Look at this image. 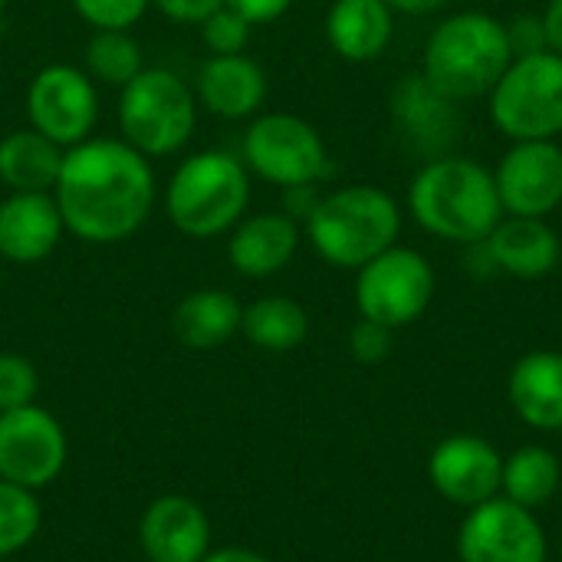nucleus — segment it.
<instances>
[{
  "mask_svg": "<svg viewBox=\"0 0 562 562\" xmlns=\"http://www.w3.org/2000/svg\"><path fill=\"white\" fill-rule=\"evenodd\" d=\"M63 224L86 244H122L155 211L158 184L151 158L125 138H86L63 155L53 188Z\"/></svg>",
  "mask_w": 562,
  "mask_h": 562,
  "instance_id": "obj_1",
  "label": "nucleus"
},
{
  "mask_svg": "<svg viewBox=\"0 0 562 562\" xmlns=\"http://www.w3.org/2000/svg\"><path fill=\"white\" fill-rule=\"evenodd\" d=\"M408 201L425 231L458 244H484L504 214L494 175L471 158H441L422 168Z\"/></svg>",
  "mask_w": 562,
  "mask_h": 562,
  "instance_id": "obj_2",
  "label": "nucleus"
},
{
  "mask_svg": "<svg viewBox=\"0 0 562 562\" xmlns=\"http://www.w3.org/2000/svg\"><path fill=\"white\" fill-rule=\"evenodd\" d=\"M250 204L247 165L231 151H198L184 158L165 184V214L191 240L231 234Z\"/></svg>",
  "mask_w": 562,
  "mask_h": 562,
  "instance_id": "obj_3",
  "label": "nucleus"
},
{
  "mask_svg": "<svg viewBox=\"0 0 562 562\" xmlns=\"http://www.w3.org/2000/svg\"><path fill=\"white\" fill-rule=\"evenodd\" d=\"M514 63L510 33L487 13H458L445 20L425 49V82L445 99H474L491 92Z\"/></svg>",
  "mask_w": 562,
  "mask_h": 562,
  "instance_id": "obj_4",
  "label": "nucleus"
},
{
  "mask_svg": "<svg viewBox=\"0 0 562 562\" xmlns=\"http://www.w3.org/2000/svg\"><path fill=\"white\" fill-rule=\"evenodd\" d=\"M402 227L398 204L372 184H352L319 198L306 217V237L316 254L342 270H359L395 247Z\"/></svg>",
  "mask_w": 562,
  "mask_h": 562,
  "instance_id": "obj_5",
  "label": "nucleus"
},
{
  "mask_svg": "<svg viewBox=\"0 0 562 562\" xmlns=\"http://www.w3.org/2000/svg\"><path fill=\"white\" fill-rule=\"evenodd\" d=\"M198 125V95L171 69H142L119 89V132L145 158L181 151Z\"/></svg>",
  "mask_w": 562,
  "mask_h": 562,
  "instance_id": "obj_6",
  "label": "nucleus"
},
{
  "mask_svg": "<svg viewBox=\"0 0 562 562\" xmlns=\"http://www.w3.org/2000/svg\"><path fill=\"white\" fill-rule=\"evenodd\" d=\"M491 112L504 135L517 142H547L562 132V56H517L491 89Z\"/></svg>",
  "mask_w": 562,
  "mask_h": 562,
  "instance_id": "obj_7",
  "label": "nucleus"
},
{
  "mask_svg": "<svg viewBox=\"0 0 562 562\" xmlns=\"http://www.w3.org/2000/svg\"><path fill=\"white\" fill-rule=\"evenodd\" d=\"M244 165L277 188L313 184L329 175L319 132L300 115L267 112L244 132Z\"/></svg>",
  "mask_w": 562,
  "mask_h": 562,
  "instance_id": "obj_8",
  "label": "nucleus"
},
{
  "mask_svg": "<svg viewBox=\"0 0 562 562\" xmlns=\"http://www.w3.org/2000/svg\"><path fill=\"white\" fill-rule=\"evenodd\" d=\"M435 296V270L418 250L389 247L359 267L356 306L362 319H372L385 329L415 323Z\"/></svg>",
  "mask_w": 562,
  "mask_h": 562,
  "instance_id": "obj_9",
  "label": "nucleus"
},
{
  "mask_svg": "<svg viewBox=\"0 0 562 562\" xmlns=\"http://www.w3.org/2000/svg\"><path fill=\"white\" fill-rule=\"evenodd\" d=\"M26 119L30 128L43 132L63 148L92 138L99 119V92L92 76L69 63L43 66L26 89Z\"/></svg>",
  "mask_w": 562,
  "mask_h": 562,
  "instance_id": "obj_10",
  "label": "nucleus"
},
{
  "mask_svg": "<svg viewBox=\"0 0 562 562\" xmlns=\"http://www.w3.org/2000/svg\"><path fill=\"white\" fill-rule=\"evenodd\" d=\"M69 458L63 425L33 405L0 412V481H10L26 491L49 487Z\"/></svg>",
  "mask_w": 562,
  "mask_h": 562,
  "instance_id": "obj_11",
  "label": "nucleus"
},
{
  "mask_svg": "<svg viewBox=\"0 0 562 562\" xmlns=\"http://www.w3.org/2000/svg\"><path fill=\"white\" fill-rule=\"evenodd\" d=\"M461 562H547V530L533 510L491 497L464 517L458 530Z\"/></svg>",
  "mask_w": 562,
  "mask_h": 562,
  "instance_id": "obj_12",
  "label": "nucleus"
},
{
  "mask_svg": "<svg viewBox=\"0 0 562 562\" xmlns=\"http://www.w3.org/2000/svg\"><path fill=\"white\" fill-rule=\"evenodd\" d=\"M497 194L514 217H547L562 204V148L547 142L514 145L497 168Z\"/></svg>",
  "mask_w": 562,
  "mask_h": 562,
  "instance_id": "obj_13",
  "label": "nucleus"
},
{
  "mask_svg": "<svg viewBox=\"0 0 562 562\" xmlns=\"http://www.w3.org/2000/svg\"><path fill=\"white\" fill-rule=\"evenodd\" d=\"M501 474L504 458L477 435H451L428 458L431 487L458 507H477L497 497Z\"/></svg>",
  "mask_w": 562,
  "mask_h": 562,
  "instance_id": "obj_14",
  "label": "nucleus"
},
{
  "mask_svg": "<svg viewBox=\"0 0 562 562\" xmlns=\"http://www.w3.org/2000/svg\"><path fill=\"white\" fill-rule=\"evenodd\" d=\"M138 540L148 562H201L211 553V520L191 497L165 494L145 507Z\"/></svg>",
  "mask_w": 562,
  "mask_h": 562,
  "instance_id": "obj_15",
  "label": "nucleus"
},
{
  "mask_svg": "<svg viewBox=\"0 0 562 562\" xmlns=\"http://www.w3.org/2000/svg\"><path fill=\"white\" fill-rule=\"evenodd\" d=\"M63 214L53 194L10 191L0 201V257L10 263H40L63 240Z\"/></svg>",
  "mask_w": 562,
  "mask_h": 562,
  "instance_id": "obj_16",
  "label": "nucleus"
},
{
  "mask_svg": "<svg viewBox=\"0 0 562 562\" xmlns=\"http://www.w3.org/2000/svg\"><path fill=\"white\" fill-rule=\"evenodd\" d=\"M300 247V224L283 211L240 217L227 237V260L240 277L263 280L280 273Z\"/></svg>",
  "mask_w": 562,
  "mask_h": 562,
  "instance_id": "obj_17",
  "label": "nucleus"
},
{
  "mask_svg": "<svg viewBox=\"0 0 562 562\" xmlns=\"http://www.w3.org/2000/svg\"><path fill=\"white\" fill-rule=\"evenodd\" d=\"M194 95L217 119H247L267 99V72L244 53L207 56L198 69Z\"/></svg>",
  "mask_w": 562,
  "mask_h": 562,
  "instance_id": "obj_18",
  "label": "nucleus"
},
{
  "mask_svg": "<svg viewBox=\"0 0 562 562\" xmlns=\"http://www.w3.org/2000/svg\"><path fill=\"white\" fill-rule=\"evenodd\" d=\"M510 405L537 431L562 428V352H530L510 372Z\"/></svg>",
  "mask_w": 562,
  "mask_h": 562,
  "instance_id": "obj_19",
  "label": "nucleus"
},
{
  "mask_svg": "<svg viewBox=\"0 0 562 562\" xmlns=\"http://www.w3.org/2000/svg\"><path fill=\"white\" fill-rule=\"evenodd\" d=\"M484 244L497 270L524 280L547 277L560 263V237L543 224V217H510L497 224Z\"/></svg>",
  "mask_w": 562,
  "mask_h": 562,
  "instance_id": "obj_20",
  "label": "nucleus"
},
{
  "mask_svg": "<svg viewBox=\"0 0 562 562\" xmlns=\"http://www.w3.org/2000/svg\"><path fill=\"white\" fill-rule=\"evenodd\" d=\"M240 319L244 306L231 290L201 286L175 306L171 326L188 349H217L240 333Z\"/></svg>",
  "mask_w": 562,
  "mask_h": 562,
  "instance_id": "obj_21",
  "label": "nucleus"
},
{
  "mask_svg": "<svg viewBox=\"0 0 562 562\" xmlns=\"http://www.w3.org/2000/svg\"><path fill=\"white\" fill-rule=\"evenodd\" d=\"M66 148L36 128H13L0 138V181L7 191L53 194Z\"/></svg>",
  "mask_w": 562,
  "mask_h": 562,
  "instance_id": "obj_22",
  "label": "nucleus"
},
{
  "mask_svg": "<svg viewBox=\"0 0 562 562\" xmlns=\"http://www.w3.org/2000/svg\"><path fill=\"white\" fill-rule=\"evenodd\" d=\"M326 36L342 59L369 63L392 40V7L385 0H336L326 16Z\"/></svg>",
  "mask_w": 562,
  "mask_h": 562,
  "instance_id": "obj_23",
  "label": "nucleus"
},
{
  "mask_svg": "<svg viewBox=\"0 0 562 562\" xmlns=\"http://www.w3.org/2000/svg\"><path fill=\"white\" fill-rule=\"evenodd\" d=\"M562 464L560 458L543 445H524L510 458H504L501 491L507 501L537 510L560 491Z\"/></svg>",
  "mask_w": 562,
  "mask_h": 562,
  "instance_id": "obj_24",
  "label": "nucleus"
},
{
  "mask_svg": "<svg viewBox=\"0 0 562 562\" xmlns=\"http://www.w3.org/2000/svg\"><path fill=\"white\" fill-rule=\"evenodd\" d=\"M240 333L247 336L250 346L263 352H290L306 339L310 316L290 296H263L244 306Z\"/></svg>",
  "mask_w": 562,
  "mask_h": 562,
  "instance_id": "obj_25",
  "label": "nucleus"
},
{
  "mask_svg": "<svg viewBox=\"0 0 562 562\" xmlns=\"http://www.w3.org/2000/svg\"><path fill=\"white\" fill-rule=\"evenodd\" d=\"M145 69L142 43L128 30H92L86 43V72L92 82L122 89Z\"/></svg>",
  "mask_w": 562,
  "mask_h": 562,
  "instance_id": "obj_26",
  "label": "nucleus"
},
{
  "mask_svg": "<svg viewBox=\"0 0 562 562\" xmlns=\"http://www.w3.org/2000/svg\"><path fill=\"white\" fill-rule=\"evenodd\" d=\"M43 524L36 491L0 481V560L26 550Z\"/></svg>",
  "mask_w": 562,
  "mask_h": 562,
  "instance_id": "obj_27",
  "label": "nucleus"
},
{
  "mask_svg": "<svg viewBox=\"0 0 562 562\" xmlns=\"http://www.w3.org/2000/svg\"><path fill=\"white\" fill-rule=\"evenodd\" d=\"M40 392L36 366L26 356L0 352V412H13L23 405H33Z\"/></svg>",
  "mask_w": 562,
  "mask_h": 562,
  "instance_id": "obj_28",
  "label": "nucleus"
},
{
  "mask_svg": "<svg viewBox=\"0 0 562 562\" xmlns=\"http://www.w3.org/2000/svg\"><path fill=\"white\" fill-rule=\"evenodd\" d=\"M198 33H201V43L211 49V56L244 53V46L250 43V23L231 7H217L207 20L198 23Z\"/></svg>",
  "mask_w": 562,
  "mask_h": 562,
  "instance_id": "obj_29",
  "label": "nucleus"
},
{
  "mask_svg": "<svg viewBox=\"0 0 562 562\" xmlns=\"http://www.w3.org/2000/svg\"><path fill=\"white\" fill-rule=\"evenodd\" d=\"M151 0H72V10L92 26V30H132Z\"/></svg>",
  "mask_w": 562,
  "mask_h": 562,
  "instance_id": "obj_30",
  "label": "nucleus"
},
{
  "mask_svg": "<svg viewBox=\"0 0 562 562\" xmlns=\"http://www.w3.org/2000/svg\"><path fill=\"white\" fill-rule=\"evenodd\" d=\"M349 349L362 366H379L392 352V329H385L372 319H362L349 333Z\"/></svg>",
  "mask_w": 562,
  "mask_h": 562,
  "instance_id": "obj_31",
  "label": "nucleus"
},
{
  "mask_svg": "<svg viewBox=\"0 0 562 562\" xmlns=\"http://www.w3.org/2000/svg\"><path fill=\"white\" fill-rule=\"evenodd\" d=\"M151 7H158L168 20L175 23H191L198 26L201 20H207L217 7H224V0H151Z\"/></svg>",
  "mask_w": 562,
  "mask_h": 562,
  "instance_id": "obj_32",
  "label": "nucleus"
},
{
  "mask_svg": "<svg viewBox=\"0 0 562 562\" xmlns=\"http://www.w3.org/2000/svg\"><path fill=\"white\" fill-rule=\"evenodd\" d=\"M290 3H293V0H224V7L237 10L250 26L280 20V16L290 10Z\"/></svg>",
  "mask_w": 562,
  "mask_h": 562,
  "instance_id": "obj_33",
  "label": "nucleus"
},
{
  "mask_svg": "<svg viewBox=\"0 0 562 562\" xmlns=\"http://www.w3.org/2000/svg\"><path fill=\"white\" fill-rule=\"evenodd\" d=\"M507 33H510L514 53H520V56L540 53L543 43H547V36H543V20H537V16H520L514 26H507Z\"/></svg>",
  "mask_w": 562,
  "mask_h": 562,
  "instance_id": "obj_34",
  "label": "nucleus"
},
{
  "mask_svg": "<svg viewBox=\"0 0 562 562\" xmlns=\"http://www.w3.org/2000/svg\"><path fill=\"white\" fill-rule=\"evenodd\" d=\"M286 191V201H283V214H290L293 221L296 217H310L313 214V207L319 204V194H313V184H293V188H283Z\"/></svg>",
  "mask_w": 562,
  "mask_h": 562,
  "instance_id": "obj_35",
  "label": "nucleus"
},
{
  "mask_svg": "<svg viewBox=\"0 0 562 562\" xmlns=\"http://www.w3.org/2000/svg\"><path fill=\"white\" fill-rule=\"evenodd\" d=\"M543 36H547V46L562 56V0H550L547 16H543Z\"/></svg>",
  "mask_w": 562,
  "mask_h": 562,
  "instance_id": "obj_36",
  "label": "nucleus"
},
{
  "mask_svg": "<svg viewBox=\"0 0 562 562\" xmlns=\"http://www.w3.org/2000/svg\"><path fill=\"white\" fill-rule=\"evenodd\" d=\"M201 562H270L263 553L247 550V547H224V550H211Z\"/></svg>",
  "mask_w": 562,
  "mask_h": 562,
  "instance_id": "obj_37",
  "label": "nucleus"
},
{
  "mask_svg": "<svg viewBox=\"0 0 562 562\" xmlns=\"http://www.w3.org/2000/svg\"><path fill=\"white\" fill-rule=\"evenodd\" d=\"M392 10H402V13H431L438 7H445L448 0H385Z\"/></svg>",
  "mask_w": 562,
  "mask_h": 562,
  "instance_id": "obj_38",
  "label": "nucleus"
},
{
  "mask_svg": "<svg viewBox=\"0 0 562 562\" xmlns=\"http://www.w3.org/2000/svg\"><path fill=\"white\" fill-rule=\"evenodd\" d=\"M3 30H7V23H3V13H0V40H3Z\"/></svg>",
  "mask_w": 562,
  "mask_h": 562,
  "instance_id": "obj_39",
  "label": "nucleus"
},
{
  "mask_svg": "<svg viewBox=\"0 0 562 562\" xmlns=\"http://www.w3.org/2000/svg\"><path fill=\"white\" fill-rule=\"evenodd\" d=\"M7 3H10V0H0V13H3V7H7Z\"/></svg>",
  "mask_w": 562,
  "mask_h": 562,
  "instance_id": "obj_40",
  "label": "nucleus"
},
{
  "mask_svg": "<svg viewBox=\"0 0 562 562\" xmlns=\"http://www.w3.org/2000/svg\"><path fill=\"white\" fill-rule=\"evenodd\" d=\"M560 562H562V550H560Z\"/></svg>",
  "mask_w": 562,
  "mask_h": 562,
  "instance_id": "obj_41",
  "label": "nucleus"
},
{
  "mask_svg": "<svg viewBox=\"0 0 562 562\" xmlns=\"http://www.w3.org/2000/svg\"><path fill=\"white\" fill-rule=\"evenodd\" d=\"M0 562H3V560H0Z\"/></svg>",
  "mask_w": 562,
  "mask_h": 562,
  "instance_id": "obj_42",
  "label": "nucleus"
}]
</instances>
